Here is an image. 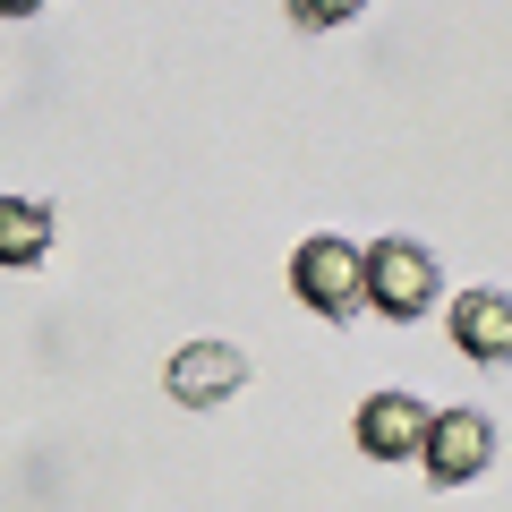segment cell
I'll use <instances>...</instances> for the list:
<instances>
[{"mask_svg":"<svg viewBox=\"0 0 512 512\" xmlns=\"http://www.w3.org/2000/svg\"><path fill=\"white\" fill-rule=\"evenodd\" d=\"M43 0H0V18H35Z\"/></svg>","mask_w":512,"mask_h":512,"instance_id":"9","label":"cell"},{"mask_svg":"<svg viewBox=\"0 0 512 512\" xmlns=\"http://www.w3.org/2000/svg\"><path fill=\"white\" fill-rule=\"evenodd\" d=\"M444 325H453L461 359H478V367H504L512 359V299L504 291H461L453 308H444Z\"/></svg>","mask_w":512,"mask_h":512,"instance_id":"6","label":"cell"},{"mask_svg":"<svg viewBox=\"0 0 512 512\" xmlns=\"http://www.w3.org/2000/svg\"><path fill=\"white\" fill-rule=\"evenodd\" d=\"M419 461L436 487H470V478H487V461H495V419L487 410H444V419H427V436H419Z\"/></svg>","mask_w":512,"mask_h":512,"instance_id":"3","label":"cell"},{"mask_svg":"<svg viewBox=\"0 0 512 512\" xmlns=\"http://www.w3.org/2000/svg\"><path fill=\"white\" fill-rule=\"evenodd\" d=\"M427 419H436V410H427L419 393H367L359 419H350V436H359L367 461H410L419 436H427Z\"/></svg>","mask_w":512,"mask_h":512,"instance_id":"5","label":"cell"},{"mask_svg":"<svg viewBox=\"0 0 512 512\" xmlns=\"http://www.w3.org/2000/svg\"><path fill=\"white\" fill-rule=\"evenodd\" d=\"M239 384H248V359L231 342H188V350L163 359V393L180 410H214V402H231Z\"/></svg>","mask_w":512,"mask_h":512,"instance_id":"4","label":"cell"},{"mask_svg":"<svg viewBox=\"0 0 512 512\" xmlns=\"http://www.w3.org/2000/svg\"><path fill=\"white\" fill-rule=\"evenodd\" d=\"M436 299H444V265H436L427 239H376V248H367V308L376 316L419 325Z\"/></svg>","mask_w":512,"mask_h":512,"instance_id":"2","label":"cell"},{"mask_svg":"<svg viewBox=\"0 0 512 512\" xmlns=\"http://www.w3.org/2000/svg\"><path fill=\"white\" fill-rule=\"evenodd\" d=\"M291 291L299 308H316L325 325H350V316L367 308V248L342 231H316L291 248Z\"/></svg>","mask_w":512,"mask_h":512,"instance_id":"1","label":"cell"},{"mask_svg":"<svg viewBox=\"0 0 512 512\" xmlns=\"http://www.w3.org/2000/svg\"><path fill=\"white\" fill-rule=\"evenodd\" d=\"M359 9H367V0H291V18L308 26V35H316V26H350Z\"/></svg>","mask_w":512,"mask_h":512,"instance_id":"8","label":"cell"},{"mask_svg":"<svg viewBox=\"0 0 512 512\" xmlns=\"http://www.w3.org/2000/svg\"><path fill=\"white\" fill-rule=\"evenodd\" d=\"M52 256V205L35 197H0V274H26Z\"/></svg>","mask_w":512,"mask_h":512,"instance_id":"7","label":"cell"}]
</instances>
